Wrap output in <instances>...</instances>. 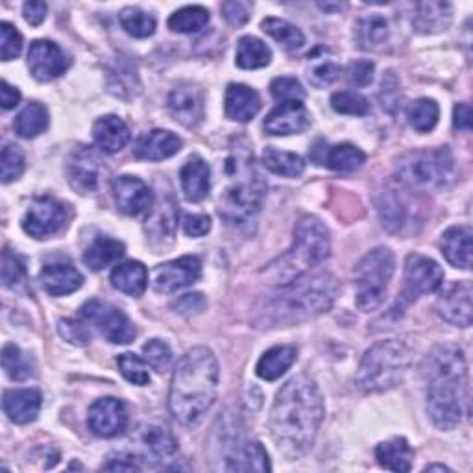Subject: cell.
<instances>
[{
  "label": "cell",
  "mask_w": 473,
  "mask_h": 473,
  "mask_svg": "<svg viewBox=\"0 0 473 473\" xmlns=\"http://www.w3.org/2000/svg\"><path fill=\"white\" fill-rule=\"evenodd\" d=\"M5 414L19 425L30 423L42 411V392L35 388H14L6 390L3 398Z\"/></svg>",
  "instance_id": "cell-22"
},
{
  "label": "cell",
  "mask_w": 473,
  "mask_h": 473,
  "mask_svg": "<svg viewBox=\"0 0 473 473\" xmlns=\"http://www.w3.org/2000/svg\"><path fill=\"white\" fill-rule=\"evenodd\" d=\"M296 348L294 346H274L263 353L255 372L264 381L280 379L294 363H296Z\"/></svg>",
  "instance_id": "cell-30"
},
{
  "label": "cell",
  "mask_w": 473,
  "mask_h": 473,
  "mask_svg": "<svg viewBox=\"0 0 473 473\" xmlns=\"http://www.w3.org/2000/svg\"><path fill=\"white\" fill-rule=\"evenodd\" d=\"M143 446L155 457H171L178 451V441L172 432L163 425H146L141 431Z\"/></svg>",
  "instance_id": "cell-42"
},
{
  "label": "cell",
  "mask_w": 473,
  "mask_h": 473,
  "mask_svg": "<svg viewBox=\"0 0 473 473\" xmlns=\"http://www.w3.org/2000/svg\"><path fill=\"white\" fill-rule=\"evenodd\" d=\"M24 153L17 144H6L3 148V157H0V178H3V183H12L21 178L24 172Z\"/></svg>",
  "instance_id": "cell-49"
},
{
  "label": "cell",
  "mask_w": 473,
  "mask_h": 473,
  "mask_svg": "<svg viewBox=\"0 0 473 473\" xmlns=\"http://www.w3.org/2000/svg\"><path fill=\"white\" fill-rule=\"evenodd\" d=\"M21 102V93L17 88L10 86L6 80L0 84V104H3V109H14Z\"/></svg>",
  "instance_id": "cell-62"
},
{
  "label": "cell",
  "mask_w": 473,
  "mask_h": 473,
  "mask_svg": "<svg viewBox=\"0 0 473 473\" xmlns=\"http://www.w3.org/2000/svg\"><path fill=\"white\" fill-rule=\"evenodd\" d=\"M411 359L413 355L405 342L394 339L381 340L366 349L355 376V385L365 394L386 392L403 381Z\"/></svg>",
  "instance_id": "cell-7"
},
{
  "label": "cell",
  "mask_w": 473,
  "mask_h": 473,
  "mask_svg": "<svg viewBox=\"0 0 473 473\" xmlns=\"http://www.w3.org/2000/svg\"><path fill=\"white\" fill-rule=\"evenodd\" d=\"M113 199L116 208L125 215L137 217L152 209L153 194L152 189L135 176H118L111 183Z\"/></svg>",
  "instance_id": "cell-15"
},
{
  "label": "cell",
  "mask_w": 473,
  "mask_h": 473,
  "mask_svg": "<svg viewBox=\"0 0 473 473\" xmlns=\"http://www.w3.org/2000/svg\"><path fill=\"white\" fill-rule=\"evenodd\" d=\"M235 58H236L235 63L241 69L254 70V69H263L270 63L272 51L266 47V43L261 42V39L254 35H246L241 39L239 45H236Z\"/></svg>",
  "instance_id": "cell-38"
},
{
  "label": "cell",
  "mask_w": 473,
  "mask_h": 473,
  "mask_svg": "<svg viewBox=\"0 0 473 473\" xmlns=\"http://www.w3.org/2000/svg\"><path fill=\"white\" fill-rule=\"evenodd\" d=\"M339 74H340V65L328 51L319 49L312 56H309L307 76H309V82L314 88L331 86L339 78Z\"/></svg>",
  "instance_id": "cell-40"
},
{
  "label": "cell",
  "mask_w": 473,
  "mask_h": 473,
  "mask_svg": "<svg viewBox=\"0 0 473 473\" xmlns=\"http://www.w3.org/2000/svg\"><path fill=\"white\" fill-rule=\"evenodd\" d=\"M169 109L185 128L200 126L206 116L202 89L192 84H180L169 95Z\"/></svg>",
  "instance_id": "cell-18"
},
{
  "label": "cell",
  "mask_w": 473,
  "mask_h": 473,
  "mask_svg": "<svg viewBox=\"0 0 473 473\" xmlns=\"http://www.w3.org/2000/svg\"><path fill=\"white\" fill-rule=\"evenodd\" d=\"M394 270H396V259L392 250L385 246L368 252L355 266L357 307L361 311L372 312L383 305Z\"/></svg>",
  "instance_id": "cell-9"
},
{
  "label": "cell",
  "mask_w": 473,
  "mask_h": 473,
  "mask_svg": "<svg viewBox=\"0 0 473 473\" xmlns=\"http://www.w3.org/2000/svg\"><path fill=\"white\" fill-rule=\"evenodd\" d=\"M181 150V139L169 130H152L135 146V155L144 162H163Z\"/></svg>",
  "instance_id": "cell-24"
},
{
  "label": "cell",
  "mask_w": 473,
  "mask_h": 473,
  "mask_svg": "<svg viewBox=\"0 0 473 473\" xmlns=\"http://www.w3.org/2000/svg\"><path fill=\"white\" fill-rule=\"evenodd\" d=\"M118 21H121V26L125 28L128 35H134L139 39L153 35L155 26H157L153 15L143 12L141 8H125L121 15H118Z\"/></svg>",
  "instance_id": "cell-46"
},
{
  "label": "cell",
  "mask_w": 473,
  "mask_h": 473,
  "mask_svg": "<svg viewBox=\"0 0 473 473\" xmlns=\"http://www.w3.org/2000/svg\"><path fill=\"white\" fill-rule=\"evenodd\" d=\"M206 307V300L202 298V294H185L178 303L176 309L180 312H200Z\"/></svg>",
  "instance_id": "cell-63"
},
{
  "label": "cell",
  "mask_w": 473,
  "mask_h": 473,
  "mask_svg": "<svg viewBox=\"0 0 473 473\" xmlns=\"http://www.w3.org/2000/svg\"><path fill=\"white\" fill-rule=\"evenodd\" d=\"M331 107L337 113L342 115H368L370 113V102L359 95V93H351V91H340L331 97Z\"/></svg>",
  "instance_id": "cell-51"
},
{
  "label": "cell",
  "mask_w": 473,
  "mask_h": 473,
  "mask_svg": "<svg viewBox=\"0 0 473 473\" xmlns=\"http://www.w3.org/2000/svg\"><path fill=\"white\" fill-rule=\"evenodd\" d=\"M226 174L229 183L220 194L218 213L227 224H245L261 211L266 196V183L254 165L248 146L236 144L226 163Z\"/></svg>",
  "instance_id": "cell-5"
},
{
  "label": "cell",
  "mask_w": 473,
  "mask_h": 473,
  "mask_svg": "<svg viewBox=\"0 0 473 473\" xmlns=\"http://www.w3.org/2000/svg\"><path fill=\"white\" fill-rule=\"evenodd\" d=\"M125 255V245L111 236H98L84 252V263L88 268L100 272L106 266L116 263Z\"/></svg>",
  "instance_id": "cell-33"
},
{
  "label": "cell",
  "mask_w": 473,
  "mask_h": 473,
  "mask_svg": "<svg viewBox=\"0 0 473 473\" xmlns=\"http://www.w3.org/2000/svg\"><path fill=\"white\" fill-rule=\"evenodd\" d=\"M425 471H451V469L444 464H429L425 466Z\"/></svg>",
  "instance_id": "cell-64"
},
{
  "label": "cell",
  "mask_w": 473,
  "mask_h": 473,
  "mask_svg": "<svg viewBox=\"0 0 473 473\" xmlns=\"http://www.w3.org/2000/svg\"><path fill=\"white\" fill-rule=\"evenodd\" d=\"M337 294L339 283L331 274H303L272 294L259 311L261 319L257 322L264 324L263 328H278L314 319L333 307Z\"/></svg>",
  "instance_id": "cell-4"
},
{
  "label": "cell",
  "mask_w": 473,
  "mask_h": 473,
  "mask_svg": "<svg viewBox=\"0 0 473 473\" xmlns=\"http://www.w3.org/2000/svg\"><path fill=\"white\" fill-rule=\"evenodd\" d=\"M180 181L189 202H202L211 190V169L200 155H190L180 172Z\"/></svg>",
  "instance_id": "cell-23"
},
{
  "label": "cell",
  "mask_w": 473,
  "mask_h": 473,
  "mask_svg": "<svg viewBox=\"0 0 473 473\" xmlns=\"http://www.w3.org/2000/svg\"><path fill=\"white\" fill-rule=\"evenodd\" d=\"M24 275H26V268L23 259L6 248L3 252V285L15 287L24 280Z\"/></svg>",
  "instance_id": "cell-54"
},
{
  "label": "cell",
  "mask_w": 473,
  "mask_h": 473,
  "mask_svg": "<svg viewBox=\"0 0 473 473\" xmlns=\"http://www.w3.org/2000/svg\"><path fill=\"white\" fill-rule=\"evenodd\" d=\"M437 311L441 317L457 326H471V285L468 282H459L451 285L437 301Z\"/></svg>",
  "instance_id": "cell-21"
},
{
  "label": "cell",
  "mask_w": 473,
  "mask_h": 473,
  "mask_svg": "<svg viewBox=\"0 0 473 473\" xmlns=\"http://www.w3.org/2000/svg\"><path fill=\"white\" fill-rule=\"evenodd\" d=\"M3 368L12 381H26L33 376L26 355L15 344H6L3 349Z\"/></svg>",
  "instance_id": "cell-47"
},
{
  "label": "cell",
  "mask_w": 473,
  "mask_h": 473,
  "mask_svg": "<svg viewBox=\"0 0 473 473\" xmlns=\"http://www.w3.org/2000/svg\"><path fill=\"white\" fill-rule=\"evenodd\" d=\"M388 23L381 15L361 17L355 23V42L363 51H377L388 39Z\"/></svg>",
  "instance_id": "cell-34"
},
{
  "label": "cell",
  "mask_w": 473,
  "mask_h": 473,
  "mask_svg": "<svg viewBox=\"0 0 473 473\" xmlns=\"http://www.w3.org/2000/svg\"><path fill=\"white\" fill-rule=\"evenodd\" d=\"M218 390V363L211 349H189L174 368L169 409L176 422L192 427L213 407Z\"/></svg>",
  "instance_id": "cell-3"
},
{
  "label": "cell",
  "mask_w": 473,
  "mask_h": 473,
  "mask_svg": "<svg viewBox=\"0 0 473 473\" xmlns=\"http://www.w3.org/2000/svg\"><path fill=\"white\" fill-rule=\"evenodd\" d=\"M226 115L231 121L236 123H248L259 113L261 109V98L259 95L243 84H229L226 89V100H224Z\"/></svg>",
  "instance_id": "cell-25"
},
{
  "label": "cell",
  "mask_w": 473,
  "mask_h": 473,
  "mask_svg": "<svg viewBox=\"0 0 473 473\" xmlns=\"http://www.w3.org/2000/svg\"><path fill=\"white\" fill-rule=\"evenodd\" d=\"M377 211L383 226L390 231L400 233L409 224V202L402 199L396 190L381 192L377 200Z\"/></svg>",
  "instance_id": "cell-32"
},
{
  "label": "cell",
  "mask_w": 473,
  "mask_h": 473,
  "mask_svg": "<svg viewBox=\"0 0 473 473\" xmlns=\"http://www.w3.org/2000/svg\"><path fill=\"white\" fill-rule=\"evenodd\" d=\"M471 227L469 226H453L444 231L441 239L442 255L455 268L468 270L471 266Z\"/></svg>",
  "instance_id": "cell-27"
},
{
  "label": "cell",
  "mask_w": 473,
  "mask_h": 473,
  "mask_svg": "<svg viewBox=\"0 0 473 473\" xmlns=\"http://www.w3.org/2000/svg\"><path fill=\"white\" fill-rule=\"evenodd\" d=\"M376 457L381 468L390 471H411L414 460V450L405 439H392L381 442L376 450Z\"/></svg>",
  "instance_id": "cell-31"
},
{
  "label": "cell",
  "mask_w": 473,
  "mask_h": 473,
  "mask_svg": "<svg viewBox=\"0 0 473 473\" xmlns=\"http://www.w3.org/2000/svg\"><path fill=\"white\" fill-rule=\"evenodd\" d=\"M200 278H202V261L196 255H185L155 268L153 289L157 292L171 294L194 285Z\"/></svg>",
  "instance_id": "cell-13"
},
{
  "label": "cell",
  "mask_w": 473,
  "mask_h": 473,
  "mask_svg": "<svg viewBox=\"0 0 473 473\" xmlns=\"http://www.w3.org/2000/svg\"><path fill=\"white\" fill-rule=\"evenodd\" d=\"M453 126L460 132L471 130V107L468 104H457L453 109Z\"/></svg>",
  "instance_id": "cell-61"
},
{
  "label": "cell",
  "mask_w": 473,
  "mask_h": 473,
  "mask_svg": "<svg viewBox=\"0 0 473 473\" xmlns=\"http://www.w3.org/2000/svg\"><path fill=\"white\" fill-rule=\"evenodd\" d=\"M88 423L97 437L113 439L125 432L128 425V411L121 400L104 398L91 405Z\"/></svg>",
  "instance_id": "cell-16"
},
{
  "label": "cell",
  "mask_w": 473,
  "mask_h": 473,
  "mask_svg": "<svg viewBox=\"0 0 473 473\" xmlns=\"http://www.w3.org/2000/svg\"><path fill=\"white\" fill-rule=\"evenodd\" d=\"M21 51L23 35L19 33V30L10 23L0 24V58H3V61L15 60L21 54Z\"/></svg>",
  "instance_id": "cell-53"
},
{
  "label": "cell",
  "mask_w": 473,
  "mask_h": 473,
  "mask_svg": "<svg viewBox=\"0 0 473 473\" xmlns=\"http://www.w3.org/2000/svg\"><path fill=\"white\" fill-rule=\"evenodd\" d=\"M331 254L329 231L317 217H301L294 227L292 248L278 261L270 263L263 274L274 285H289L307 274L311 268L324 263Z\"/></svg>",
  "instance_id": "cell-6"
},
{
  "label": "cell",
  "mask_w": 473,
  "mask_h": 473,
  "mask_svg": "<svg viewBox=\"0 0 473 473\" xmlns=\"http://www.w3.org/2000/svg\"><path fill=\"white\" fill-rule=\"evenodd\" d=\"M209 24V12L202 6H187L174 12L169 19L171 30L178 33H196Z\"/></svg>",
  "instance_id": "cell-44"
},
{
  "label": "cell",
  "mask_w": 473,
  "mask_h": 473,
  "mask_svg": "<svg viewBox=\"0 0 473 473\" xmlns=\"http://www.w3.org/2000/svg\"><path fill=\"white\" fill-rule=\"evenodd\" d=\"M311 125V115L301 102H283L264 118V132L270 135L301 134Z\"/></svg>",
  "instance_id": "cell-19"
},
{
  "label": "cell",
  "mask_w": 473,
  "mask_h": 473,
  "mask_svg": "<svg viewBox=\"0 0 473 473\" xmlns=\"http://www.w3.org/2000/svg\"><path fill=\"white\" fill-rule=\"evenodd\" d=\"M23 15H24L26 23H30L32 26H39L47 17V5L39 3V0H33V3H26L23 6Z\"/></svg>",
  "instance_id": "cell-60"
},
{
  "label": "cell",
  "mask_w": 473,
  "mask_h": 473,
  "mask_svg": "<svg viewBox=\"0 0 473 473\" xmlns=\"http://www.w3.org/2000/svg\"><path fill=\"white\" fill-rule=\"evenodd\" d=\"M453 174L455 160L448 146L409 152L396 167V180L413 190L444 187L453 180Z\"/></svg>",
  "instance_id": "cell-8"
},
{
  "label": "cell",
  "mask_w": 473,
  "mask_h": 473,
  "mask_svg": "<svg viewBox=\"0 0 473 473\" xmlns=\"http://www.w3.org/2000/svg\"><path fill=\"white\" fill-rule=\"evenodd\" d=\"M324 420L322 394L311 377H292L274 400L270 432L280 453L289 460L303 457L317 441Z\"/></svg>",
  "instance_id": "cell-1"
},
{
  "label": "cell",
  "mask_w": 473,
  "mask_h": 473,
  "mask_svg": "<svg viewBox=\"0 0 473 473\" xmlns=\"http://www.w3.org/2000/svg\"><path fill=\"white\" fill-rule=\"evenodd\" d=\"M67 208L52 196H39L23 217V229L33 239H49L67 222Z\"/></svg>",
  "instance_id": "cell-11"
},
{
  "label": "cell",
  "mask_w": 473,
  "mask_h": 473,
  "mask_svg": "<svg viewBox=\"0 0 473 473\" xmlns=\"http://www.w3.org/2000/svg\"><path fill=\"white\" fill-rule=\"evenodd\" d=\"M211 229V218L208 215H185L183 231L189 236H204Z\"/></svg>",
  "instance_id": "cell-58"
},
{
  "label": "cell",
  "mask_w": 473,
  "mask_h": 473,
  "mask_svg": "<svg viewBox=\"0 0 473 473\" xmlns=\"http://www.w3.org/2000/svg\"><path fill=\"white\" fill-rule=\"evenodd\" d=\"M427 385V413L439 429H455L469 411V379L464 353L457 344H439L422 361Z\"/></svg>",
  "instance_id": "cell-2"
},
{
  "label": "cell",
  "mask_w": 473,
  "mask_h": 473,
  "mask_svg": "<svg viewBox=\"0 0 473 473\" xmlns=\"http://www.w3.org/2000/svg\"><path fill=\"white\" fill-rule=\"evenodd\" d=\"M80 314L88 324L95 326L111 344H130L137 335L135 326L130 322L126 314L106 301L89 300L82 307Z\"/></svg>",
  "instance_id": "cell-10"
},
{
  "label": "cell",
  "mask_w": 473,
  "mask_h": 473,
  "mask_svg": "<svg viewBox=\"0 0 473 473\" xmlns=\"http://www.w3.org/2000/svg\"><path fill=\"white\" fill-rule=\"evenodd\" d=\"M451 19L453 8L450 3L429 0V3H418L414 6L413 26L420 33H439L451 24Z\"/></svg>",
  "instance_id": "cell-28"
},
{
  "label": "cell",
  "mask_w": 473,
  "mask_h": 473,
  "mask_svg": "<svg viewBox=\"0 0 473 473\" xmlns=\"http://www.w3.org/2000/svg\"><path fill=\"white\" fill-rule=\"evenodd\" d=\"M107 471H141V464L134 455H115L102 466Z\"/></svg>",
  "instance_id": "cell-59"
},
{
  "label": "cell",
  "mask_w": 473,
  "mask_h": 473,
  "mask_svg": "<svg viewBox=\"0 0 473 473\" xmlns=\"http://www.w3.org/2000/svg\"><path fill=\"white\" fill-rule=\"evenodd\" d=\"M58 329H60L61 337H63L67 342L76 344V346H86V344L89 342V339H91V335H89V331L84 328V324L69 320V319L61 320Z\"/></svg>",
  "instance_id": "cell-56"
},
{
  "label": "cell",
  "mask_w": 473,
  "mask_h": 473,
  "mask_svg": "<svg viewBox=\"0 0 473 473\" xmlns=\"http://www.w3.org/2000/svg\"><path fill=\"white\" fill-rule=\"evenodd\" d=\"M39 282L51 296H67L82 287L84 275L69 261L54 259L39 272Z\"/></svg>",
  "instance_id": "cell-20"
},
{
  "label": "cell",
  "mask_w": 473,
  "mask_h": 473,
  "mask_svg": "<svg viewBox=\"0 0 473 473\" xmlns=\"http://www.w3.org/2000/svg\"><path fill=\"white\" fill-rule=\"evenodd\" d=\"M222 14L229 24L243 26L250 19V5L239 3V0H236V3H224Z\"/></svg>",
  "instance_id": "cell-57"
},
{
  "label": "cell",
  "mask_w": 473,
  "mask_h": 473,
  "mask_svg": "<svg viewBox=\"0 0 473 473\" xmlns=\"http://www.w3.org/2000/svg\"><path fill=\"white\" fill-rule=\"evenodd\" d=\"M366 163V153L355 144H335L326 153V165L335 172H355Z\"/></svg>",
  "instance_id": "cell-37"
},
{
  "label": "cell",
  "mask_w": 473,
  "mask_h": 473,
  "mask_svg": "<svg viewBox=\"0 0 473 473\" xmlns=\"http://www.w3.org/2000/svg\"><path fill=\"white\" fill-rule=\"evenodd\" d=\"M100 171V162L93 150L86 146H78L69 153L67 180L70 187L80 194H89L98 187Z\"/></svg>",
  "instance_id": "cell-17"
},
{
  "label": "cell",
  "mask_w": 473,
  "mask_h": 473,
  "mask_svg": "<svg viewBox=\"0 0 473 473\" xmlns=\"http://www.w3.org/2000/svg\"><path fill=\"white\" fill-rule=\"evenodd\" d=\"M444 285V270L437 261L420 254H411L405 261V289L407 301H414L420 296L441 291Z\"/></svg>",
  "instance_id": "cell-12"
},
{
  "label": "cell",
  "mask_w": 473,
  "mask_h": 473,
  "mask_svg": "<svg viewBox=\"0 0 473 473\" xmlns=\"http://www.w3.org/2000/svg\"><path fill=\"white\" fill-rule=\"evenodd\" d=\"M93 137L97 146L106 153L121 152L130 143V128L116 115L100 116L93 126Z\"/></svg>",
  "instance_id": "cell-26"
},
{
  "label": "cell",
  "mask_w": 473,
  "mask_h": 473,
  "mask_svg": "<svg viewBox=\"0 0 473 473\" xmlns=\"http://www.w3.org/2000/svg\"><path fill=\"white\" fill-rule=\"evenodd\" d=\"M15 132L24 139L42 135L49 128V111L43 104L30 102L15 118Z\"/></svg>",
  "instance_id": "cell-36"
},
{
  "label": "cell",
  "mask_w": 473,
  "mask_h": 473,
  "mask_svg": "<svg viewBox=\"0 0 473 473\" xmlns=\"http://www.w3.org/2000/svg\"><path fill=\"white\" fill-rule=\"evenodd\" d=\"M261 28H263L264 33H268L274 39V42H278L289 52L300 51L305 45V37H303L301 30L298 26L291 24L289 21L275 19V17H266L261 23Z\"/></svg>",
  "instance_id": "cell-41"
},
{
  "label": "cell",
  "mask_w": 473,
  "mask_h": 473,
  "mask_svg": "<svg viewBox=\"0 0 473 473\" xmlns=\"http://www.w3.org/2000/svg\"><path fill=\"white\" fill-rule=\"evenodd\" d=\"M439 104L432 98H418L409 107V123L420 134H427L439 125Z\"/></svg>",
  "instance_id": "cell-45"
},
{
  "label": "cell",
  "mask_w": 473,
  "mask_h": 473,
  "mask_svg": "<svg viewBox=\"0 0 473 473\" xmlns=\"http://www.w3.org/2000/svg\"><path fill=\"white\" fill-rule=\"evenodd\" d=\"M227 471H270L268 453L261 442H246L226 466Z\"/></svg>",
  "instance_id": "cell-39"
},
{
  "label": "cell",
  "mask_w": 473,
  "mask_h": 473,
  "mask_svg": "<svg viewBox=\"0 0 473 473\" xmlns=\"http://www.w3.org/2000/svg\"><path fill=\"white\" fill-rule=\"evenodd\" d=\"M272 97L278 102H301L305 98L303 86L292 76H282L275 78L270 86Z\"/></svg>",
  "instance_id": "cell-52"
},
{
  "label": "cell",
  "mask_w": 473,
  "mask_h": 473,
  "mask_svg": "<svg viewBox=\"0 0 473 473\" xmlns=\"http://www.w3.org/2000/svg\"><path fill=\"white\" fill-rule=\"evenodd\" d=\"M143 355H144V361L146 365L155 370V372H167L171 363H172V351L169 348L167 342L160 340V339H152L143 346Z\"/></svg>",
  "instance_id": "cell-50"
},
{
  "label": "cell",
  "mask_w": 473,
  "mask_h": 473,
  "mask_svg": "<svg viewBox=\"0 0 473 473\" xmlns=\"http://www.w3.org/2000/svg\"><path fill=\"white\" fill-rule=\"evenodd\" d=\"M116 366H118V372L123 374V377L135 386H144L150 383V372H148L146 361H143L134 353L118 355Z\"/></svg>",
  "instance_id": "cell-48"
},
{
  "label": "cell",
  "mask_w": 473,
  "mask_h": 473,
  "mask_svg": "<svg viewBox=\"0 0 473 473\" xmlns=\"http://www.w3.org/2000/svg\"><path fill=\"white\" fill-rule=\"evenodd\" d=\"M374 72H376V65L368 60H359V61H351L348 65V82L355 88H366L372 84L374 80Z\"/></svg>",
  "instance_id": "cell-55"
},
{
  "label": "cell",
  "mask_w": 473,
  "mask_h": 473,
  "mask_svg": "<svg viewBox=\"0 0 473 473\" xmlns=\"http://www.w3.org/2000/svg\"><path fill=\"white\" fill-rule=\"evenodd\" d=\"M111 285L128 296L139 298L148 287V272L139 261L121 263L111 272Z\"/></svg>",
  "instance_id": "cell-29"
},
{
  "label": "cell",
  "mask_w": 473,
  "mask_h": 473,
  "mask_svg": "<svg viewBox=\"0 0 473 473\" xmlns=\"http://www.w3.org/2000/svg\"><path fill=\"white\" fill-rule=\"evenodd\" d=\"M263 165L266 171L285 178H298L305 171L303 157L278 148H266L263 152Z\"/></svg>",
  "instance_id": "cell-35"
},
{
  "label": "cell",
  "mask_w": 473,
  "mask_h": 473,
  "mask_svg": "<svg viewBox=\"0 0 473 473\" xmlns=\"http://www.w3.org/2000/svg\"><path fill=\"white\" fill-rule=\"evenodd\" d=\"M28 69L37 82H51L69 69V58L56 43L37 39L28 51Z\"/></svg>",
  "instance_id": "cell-14"
},
{
  "label": "cell",
  "mask_w": 473,
  "mask_h": 473,
  "mask_svg": "<svg viewBox=\"0 0 473 473\" xmlns=\"http://www.w3.org/2000/svg\"><path fill=\"white\" fill-rule=\"evenodd\" d=\"M139 76L132 63L118 61L109 74V91L116 97L132 98L139 93Z\"/></svg>",
  "instance_id": "cell-43"
}]
</instances>
